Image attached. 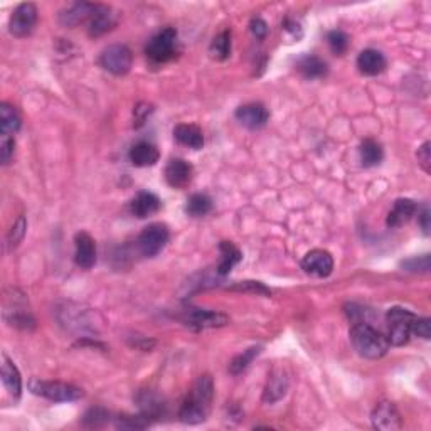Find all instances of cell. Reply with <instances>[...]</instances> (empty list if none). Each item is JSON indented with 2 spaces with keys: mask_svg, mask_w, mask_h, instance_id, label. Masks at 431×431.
<instances>
[{
  "mask_svg": "<svg viewBox=\"0 0 431 431\" xmlns=\"http://www.w3.org/2000/svg\"><path fill=\"white\" fill-rule=\"evenodd\" d=\"M212 399H214V383L211 376H201L195 381L194 388L188 394L179 410L182 423L197 425L204 421L211 411Z\"/></svg>",
  "mask_w": 431,
  "mask_h": 431,
  "instance_id": "cell-1",
  "label": "cell"
},
{
  "mask_svg": "<svg viewBox=\"0 0 431 431\" xmlns=\"http://www.w3.org/2000/svg\"><path fill=\"white\" fill-rule=\"evenodd\" d=\"M350 342H352L355 352L366 359H381L389 350L388 337L367 322L352 323Z\"/></svg>",
  "mask_w": 431,
  "mask_h": 431,
  "instance_id": "cell-2",
  "label": "cell"
},
{
  "mask_svg": "<svg viewBox=\"0 0 431 431\" xmlns=\"http://www.w3.org/2000/svg\"><path fill=\"white\" fill-rule=\"evenodd\" d=\"M416 315L410 312V310L403 309V306H393L386 314V322H388V342L389 345H401L408 344L411 337V327L413 320Z\"/></svg>",
  "mask_w": 431,
  "mask_h": 431,
  "instance_id": "cell-3",
  "label": "cell"
},
{
  "mask_svg": "<svg viewBox=\"0 0 431 431\" xmlns=\"http://www.w3.org/2000/svg\"><path fill=\"white\" fill-rule=\"evenodd\" d=\"M29 389L38 396H42L54 403H69L78 401L83 398V389L76 386L61 383V381H41V379H30Z\"/></svg>",
  "mask_w": 431,
  "mask_h": 431,
  "instance_id": "cell-4",
  "label": "cell"
},
{
  "mask_svg": "<svg viewBox=\"0 0 431 431\" xmlns=\"http://www.w3.org/2000/svg\"><path fill=\"white\" fill-rule=\"evenodd\" d=\"M145 52L146 57L157 64L174 59L177 52V30L174 28H166L160 30L146 44Z\"/></svg>",
  "mask_w": 431,
  "mask_h": 431,
  "instance_id": "cell-5",
  "label": "cell"
},
{
  "mask_svg": "<svg viewBox=\"0 0 431 431\" xmlns=\"http://www.w3.org/2000/svg\"><path fill=\"white\" fill-rule=\"evenodd\" d=\"M182 323L185 327L192 328V331H206V328H219L229 323L228 315L216 312V310H206V309H185L180 315Z\"/></svg>",
  "mask_w": 431,
  "mask_h": 431,
  "instance_id": "cell-6",
  "label": "cell"
},
{
  "mask_svg": "<svg viewBox=\"0 0 431 431\" xmlns=\"http://www.w3.org/2000/svg\"><path fill=\"white\" fill-rule=\"evenodd\" d=\"M132 51L127 46H123V44H112L100 56L101 68L115 74V76H125L128 71L132 69Z\"/></svg>",
  "mask_w": 431,
  "mask_h": 431,
  "instance_id": "cell-7",
  "label": "cell"
},
{
  "mask_svg": "<svg viewBox=\"0 0 431 431\" xmlns=\"http://www.w3.org/2000/svg\"><path fill=\"white\" fill-rule=\"evenodd\" d=\"M168 236H171V234H168V228L166 224L162 223L149 224L139 234L137 246H139V251L142 255L146 258H154L166 248Z\"/></svg>",
  "mask_w": 431,
  "mask_h": 431,
  "instance_id": "cell-8",
  "label": "cell"
},
{
  "mask_svg": "<svg viewBox=\"0 0 431 431\" xmlns=\"http://www.w3.org/2000/svg\"><path fill=\"white\" fill-rule=\"evenodd\" d=\"M38 24V7L30 2L19 4L8 19V33L16 38H28Z\"/></svg>",
  "mask_w": 431,
  "mask_h": 431,
  "instance_id": "cell-9",
  "label": "cell"
},
{
  "mask_svg": "<svg viewBox=\"0 0 431 431\" xmlns=\"http://www.w3.org/2000/svg\"><path fill=\"white\" fill-rule=\"evenodd\" d=\"M301 268L312 277L327 278L334 272V258L326 250H312L301 260Z\"/></svg>",
  "mask_w": 431,
  "mask_h": 431,
  "instance_id": "cell-10",
  "label": "cell"
},
{
  "mask_svg": "<svg viewBox=\"0 0 431 431\" xmlns=\"http://www.w3.org/2000/svg\"><path fill=\"white\" fill-rule=\"evenodd\" d=\"M371 421L372 426L381 431H394L403 426L401 415H399L396 406L389 401H383L377 404L371 415Z\"/></svg>",
  "mask_w": 431,
  "mask_h": 431,
  "instance_id": "cell-11",
  "label": "cell"
},
{
  "mask_svg": "<svg viewBox=\"0 0 431 431\" xmlns=\"http://www.w3.org/2000/svg\"><path fill=\"white\" fill-rule=\"evenodd\" d=\"M236 120L250 130H260L270 120V112L263 103H248L236 110Z\"/></svg>",
  "mask_w": 431,
  "mask_h": 431,
  "instance_id": "cell-12",
  "label": "cell"
},
{
  "mask_svg": "<svg viewBox=\"0 0 431 431\" xmlns=\"http://www.w3.org/2000/svg\"><path fill=\"white\" fill-rule=\"evenodd\" d=\"M194 168L188 160L171 159L166 167V180L171 188L185 189L192 182Z\"/></svg>",
  "mask_w": 431,
  "mask_h": 431,
  "instance_id": "cell-13",
  "label": "cell"
},
{
  "mask_svg": "<svg viewBox=\"0 0 431 431\" xmlns=\"http://www.w3.org/2000/svg\"><path fill=\"white\" fill-rule=\"evenodd\" d=\"M74 261L79 268L83 270H90L96 263V243L90 234L84 233V231H79L74 236Z\"/></svg>",
  "mask_w": 431,
  "mask_h": 431,
  "instance_id": "cell-14",
  "label": "cell"
},
{
  "mask_svg": "<svg viewBox=\"0 0 431 431\" xmlns=\"http://www.w3.org/2000/svg\"><path fill=\"white\" fill-rule=\"evenodd\" d=\"M288 391V376L283 367H275L272 374L268 377V383H266L265 393H263V401L265 403H277L287 394Z\"/></svg>",
  "mask_w": 431,
  "mask_h": 431,
  "instance_id": "cell-15",
  "label": "cell"
},
{
  "mask_svg": "<svg viewBox=\"0 0 431 431\" xmlns=\"http://www.w3.org/2000/svg\"><path fill=\"white\" fill-rule=\"evenodd\" d=\"M160 207H162V201L159 199V195L149 192V190H140L130 202L133 216L140 217V219H145V217L157 214Z\"/></svg>",
  "mask_w": 431,
  "mask_h": 431,
  "instance_id": "cell-16",
  "label": "cell"
},
{
  "mask_svg": "<svg viewBox=\"0 0 431 431\" xmlns=\"http://www.w3.org/2000/svg\"><path fill=\"white\" fill-rule=\"evenodd\" d=\"M418 212V204L413 201V199H398L394 202L393 209L389 211L388 214V223L389 228H401V226L408 224L413 217L416 216Z\"/></svg>",
  "mask_w": 431,
  "mask_h": 431,
  "instance_id": "cell-17",
  "label": "cell"
},
{
  "mask_svg": "<svg viewBox=\"0 0 431 431\" xmlns=\"http://www.w3.org/2000/svg\"><path fill=\"white\" fill-rule=\"evenodd\" d=\"M115 25V16L112 14V8L106 6H98L95 7L90 19H88V34L90 38H100L108 33Z\"/></svg>",
  "mask_w": 431,
  "mask_h": 431,
  "instance_id": "cell-18",
  "label": "cell"
},
{
  "mask_svg": "<svg viewBox=\"0 0 431 431\" xmlns=\"http://www.w3.org/2000/svg\"><path fill=\"white\" fill-rule=\"evenodd\" d=\"M388 66L384 54L376 49H364L361 54L357 56V68L366 76H377L381 74Z\"/></svg>",
  "mask_w": 431,
  "mask_h": 431,
  "instance_id": "cell-19",
  "label": "cell"
},
{
  "mask_svg": "<svg viewBox=\"0 0 431 431\" xmlns=\"http://www.w3.org/2000/svg\"><path fill=\"white\" fill-rule=\"evenodd\" d=\"M159 149L150 142H137L128 154V159L135 167H152L159 162Z\"/></svg>",
  "mask_w": 431,
  "mask_h": 431,
  "instance_id": "cell-20",
  "label": "cell"
},
{
  "mask_svg": "<svg viewBox=\"0 0 431 431\" xmlns=\"http://www.w3.org/2000/svg\"><path fill=\"white\" fill-rule=\"evenodd\" d=\"M2 383L4 388L14 399L21 398L22 393V377L16 364L7 357V354H2Z\"/></svg>",
  "mask_w": 431,
  "mask_h": 431,
  "instance_id": "cell-21",
  "label": "cell"
},
{
  "mask_svg": "<svg viewBox=\"0 0 431 431\" xmlns=\"http://www.w3.org/2000/svg\"><path fill=\"white\" fill-rule=\"evenodd\" d=\"M96 4H88V2H78L73 6L66 8L59 14V22L64 28H74V25L81 24V22L90 19L93 12H95Z\"/></svg>",
  "mask_w": 431,
  "mask_h": 431,
  "instance_id": "cell-22",
  "label": "cell"
},
{
  "mask_svg": "<svg viewBox=\"0 0 431 431\" xmlns=\"http://www.w3.org/2000/svg\"><path fill=\"white\" fill-rule=\"evenodd\" d=\"M174 139L180 145L189 146L192 150H201L204 145L202 130L197 125H190V123H182L174 128Z\"/></svg>",
  "mask_w": 431,
  "mask_h": 431,
  "instance_id": "cell-23",
  "label": "cell"
},
{
  "mask_svg": "<svg viewBox=\"0 0 431 431\" xmlns=\"http://www.w3.org/2000/svg\"><path fill=\"white\" fill-rule=\"evenodd\" d=\"M297 71L306 79H320L327 76V64L317 56L306 54L297 61Z\"/></svg>",
  "mask_w": 431,
  "mask_h": 431,
  "instance_id": "cell-24",
  "label": "cell"
},
{
  "mask_svg": "<svg viewBox=\"0 0 431 431\" xmlns=\"http://www.w3.org/2000/svg\"><path fill=\"white\" fill-rule=\"evenodd\" d=\"M219 253L221 260L217 265V275L224 277L233 270L234 265H238L243 260V253L239 251L238 246H234L231 241H221L219 243Z\"/></svg>",
  "mask_w": 431,
  "mask_h": 431,
  "instance_id": "cell-25",
  "label": "cell"
},
{
  "mask_svg": "<svg viewBox=\"0 0 431 431\" xmlns=\"http://www.w3.org/2000/svg\"><path fill=\"white\" fill-rule=\"evenodd\" d=\"M22 120L16 106L2 103L0 105V135L14 137L21 130Z\"/></svg>",
  "mask_w": 431,
  "mask_h": 431,
  "instance_id": "cell-26",
  "label": "cell"
},
{
  "mask_svg": "<svg viewBox=\"0 0 431 431\" xmlns=\"http://www.w3.org/2000/svg\"><path fill=\"white\" fill-rule=\"evenodd\" d=\"M359 155H361V162L364 167H376L383 162L384 152L381 144H377L372 139H366L359 146Z\"/></svg>",
  "mask_w": 431,
  "mask_h": 431,
  "instance_id": "cell-27",
  "label": "cell"
},
{
  "mask_svg": "<svg viewBox=\"0 0 431 431\" xmlns=\"http://www.w3.org/2000/svg\"><path fill=\"white\" fill-rule=\"evenodd\" d=\"M209 54L216 61H226L231 56V30H223L212 39Z\"/></svg>",
  "mask_w": 431,
  "mask_h": 431,
  "instance_id": "cell-28",
  "label": "cell"
},
{
  "mask_svg": "<svg viewBox=\"0 0 431 431\" xmlns=\"http://www.w3.org/2000/svg\"><path fill=\"white\" fill-rule=\"evenodd\" d=\"M212 199L207 194H192L185 202V212L192 217H202L211 212Z\"/></svg>",
  "mask_w": 431,
  "mask_h": 431,
  "instance_id": "cell-29",
  "label": "cell"
},
{
  "mask_svg": "<svg viewBox=\"0 0 431 431\" xmlns=\"http://www.w3.org/2000/svg\"><path fill=\"white\" fill-rule=\"evenodd\" d=\"M139 406L142 410V415L146 416L150 420V418H159L163 413V404L160 399L155 396L154 393H149V391H144V393H140L139 396Z\"/></svg>",
  "mask_w": 431,
  "mask_h": 431,
  "instance_id": "cell-30",
  "label": "cell"
},
{
  "mask_svg": "<svg viewBox=\"0 0 431 431\" xmlns=\"http://www.w3.org/2000/svg\"><path fill=\"white\" fill-rule=\"evenodd\" d=\"M260 352H261V347H250V349L244 350L243 354L236 355V357H234L233 361H231V364H229V372H231V374L238 376V374H241L243 371H246L248 366H250V364L253 361H255V357Z\"/></svg>",
  "mask_w": 431,
  "mask_h": 431,
  "instance_id": "cell-31",
  "label": "cell"
},
{
  "mask_svg": "<svg viewBox=\"0 0 431 431\" xmlns=\"http://www.w3.org/2000/svg\"><path fill=\"white\" fill-rule=\"evenodd\" d=\"M327 44L334 54L342 56L349 49L350 39H349V35L345 33H342V30H332V33L327 34Z\"/></svg>",
  "mask_w": 431,
  "mask_h": 431,
  "instance_id": "cell-32",
  "label": "cell"
},
{
  "mask_svg": "<svg viewBox=\"0 0 431 431\" xmlns=\"http://www.w3.org/2000/svg\"><path fill=\"white\" fill-rule=\"evenodd\" d=\"M25 229H28V221H25L24 216H19V217H17L14 226H12L11 231H8V234H7L8 250H14L17 244H19L22 239H24Z\"/></svg>",
  "mask_w": 431,
  "mask_h": 431,
  "instance_id": "cell-33",
  "label": "cell"
},
{
  "mask_svg": "<svg viewBox=\"0 0 431 431\" xmlns=\"http://www.w3.org/2000/svg\"><path fill=\"white\" fill-rule=\"evenodd\" d=\"M115 426L122 430H144L150 426V420L146 416H118L115 421Z\"/></svg>",
  "mask_w": 431,
  "mask_h": 431,
  "instance_id": "cell-34",
  "label": "cell"
},
{
  "mask_svg": "<svg viewBox=\"0 0 431 431\" xmlns=\"http://www.w3.org/2000/svg\"><path fill=\"white\" fill-rule=\"evenodd\" d=\"M110 413L103 410V408H91L86 415L83 416V425L88 428H100L108 421Z\"/></svg>",
  "mask_w": 431,
  "mask_h": 431,
  "instance_id": "cell-35",
  "label": "cell"
},
{
  "mask_svg": "<svg viewBox=\"0 0 431 431\" xmlns=\"http://www.w3.org/2000/svg\"><path fill=\"white\" fill-rule=\"evenodd\" d=\"M16 152V140L11 135H0V160L2 166H8L14 159Z\"/></svg>",
  "mask_w": 431,
  "mask_h": 431,
  "instance_id": "cell-36",
  "label": "cell"
},
{
  "mask_svg": "<svg viewBox=\"0 0 431 431\" xmlns=\"http://www.w3.org/2000/svg\"><path fill=\"white\" fill-rule=\"evenodd\" d=\"M231 290L244 292V293H255V295H265V297L272 295V290H270V288H266L263 283H260V282H239V283H236V285L231 287Z\"/></svg>",
  "mask_w": 431,
  "mask_h": 431,
  "instance_id": "cell-37",
  "label": "cell"
},
{
  "mask_svg": "<svg viewBox=\"0 0 431 431\" xmlns=\"http://www.w3.org/2000/svg\"><path fill=\"white\" fill-rule=\"evenodd\" d=\"M411 335L421 337V339L428 340L431 337V322L426 317H415L411 327Z\"/></svg>",
  "mask_w": 431,
  "mask_h": 431,
  "instance_id": "cell-38",
  "label": "cell"
},
{
  "mask_svg": "<svg viewBox=\"0 0 431 431\" xmlns=\"http://www.w3.org/2000/svg\"><path fill=\"white\" fill-rule=\"evenodd\" d=\"M403 268H406L408 272H428L430 270V256L423 255L420 258H411V260L403 261Z\"/></svg>",
  "mask_w": 431,
  "mask_h": 431,
  "instance_id": "cell-39",
  "label": "cell"
},
{
  "mask_svg": "<svg viewBox=\"0 0 431 431\" xmlns=\"http://www.w3.org/2000/svg\"><path fill=\"white\" fill-rule=\"evenodd\" d=\"M418 162H420V166L423 167V171L428 174L430 172V166H431V152H430V142H425L423 145L418 149L416 152Z\"/></svg>",
  "mask_w": 431,
  "mask_h": 431,
  "instance_id": "cell-40",
  "label": "cell"
},
{
  "mask_svg": "<svg viewBox=\"0 0 431 431\" xmlns=\"http://www.w3.org/2000/svg\"><path fill=\"white\" fill-rule=\"evenodd\" d=\"M251 33L256 39H265L268 34V24L263 19H253L251 21Z\"/></svg>",
  "mask_w": 431,
  "mask_h": 431,
  "instance_id": "cell-41",
  "label": "cell"
},
{
  "mask_svg": "<svg viewBox=\"0 0 431 431\" xmlns=\"http://www.w3.org/2000/svg\"><path fill=\"white\" fill-rule=\"evenodd\" d=\"M283 30H285V33H290L293 38H300L301 35L300 25L297 24V22H293L292 19H287L285 22H283Z\"/></svg>",
  "mask_w": 431,
  "mask_h": 431,
  "instance_id": "cell-42",
  "label": "cell"
},
{
  "mask_svg": "<svg viewBox=\"0 0 431 431\" xmlns=\"http://www.w3.org/2000/svg\"><path fill=\"white\" fill-rule=\"evenodd\" d=\"M420 224L421 228H423V233L425 234H430V209L426 207L423 209V212H420Z\"/></svg>",
  "mask_w": 431,
  "mask_h": 431,
  "instance_id": "cell-43",
  "label": "cell"
}]
</instances>
